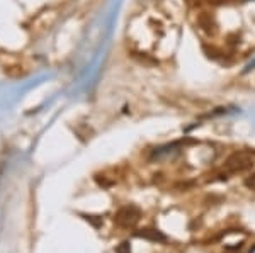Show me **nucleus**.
<instances>
[{"mask_svg":"<svg viewBox=\"0 0 255 253\" xmlns=\"http://www.w3.org/2000/svg\"><path fill=\"white\" fill-rule=\"evenodd\" d=\"M197 24H199V27L203 29L204 32H208V34H213L215 32V19L211 17V14H208V12H203V14H199V17H197Z\"/></svg>","mask_w":255,"mask_h":253,"instance_id":"f03ea898","label":"nucleus"},{"mask_svg":"<svg viewBox=\"0 0 255 253\" xmlns=\"http://www.w3.org/2000/svg\"><path fill=\"white\" fill-rule=\"evenodd\" d=\"M252 157H250L249 153H233L232 157L226 160V169L230 170V172H242V170H247L252 167Z\"/></svg>","mask_w":255,"mask_h":253,"instance_id":"f257e3e1","label":"nucleus"},{"mask_svg":"<svg viewBox=\"0 0 255 253\" xmlns=\"http://www.w3.org/2000/svg\"><path fill=\"white\" fill-rule=\"evenodd\" d=\"M245 183H247V187H250V189H255V173L250 178H247Z\"/></svg>","mask_w":255,"mask_h":253,"instance_id":"7ed1b4c3","label":"nucleus"}]
</instances>
